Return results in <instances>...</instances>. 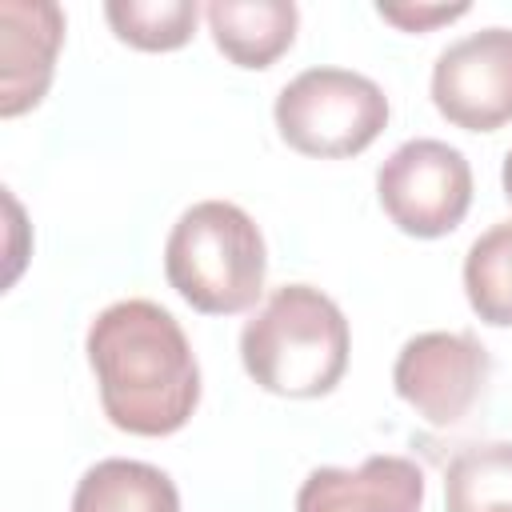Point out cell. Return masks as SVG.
I'll list each match as a JSON object with an SVG mask.
<instances>
[{
  "instance_id": "obj_1",
  "label": "cell",
  "mask_w": 512,
  "mask_h": 512,
  "mask_svg": "<svg viewBox=\"0 0 512 512\" xmlns=\"http://www.w3.org/2000/svg\"><path fill=\"white\" fill-rule=\"evenodd\" d=\"M88 364L104 416L132 436H172L200 404V368L176 316L152 300H116L88 324Z\"/></svg>"
},
{
  "instance_id": "obj_2",
  "label": "cell",
  "mask_w": 512,
  "mask_h": 512,
  "mask_svg": "<svg viewBox=\"0 0 512 512\" xmlns=\"http://www.w3.org/2000/svg\"><path fill=\"white\" fill-rule=\"evenodd\" d=\"M348 320L312 284L276 288L240 332V360L256 388L288 400L328 396L348 368Z\"/></svg>"
},
{
  "instance_id": "obj_3",
  "label": "cell",
  "mask_w": 512,
  "mask_h": 512,
  "mask_svg": "<svg viewBox=\"0 0 512 512\" xmlns=\"http://www.w3.org/2000/svg\"><path fill=\"white\" fill-rule=\"evenodd\" d=\"M268 252L256 220L228 200H200L180 212L164 244V276L204 316L248 312L264 292Z\"/></svg>"
},
{
  "instance_id": "obj_4",
  "label": "cell",
  "mask_w": 512,
  "mask_h": 512,
  "mask_svg": "<svg viewBox=\"0 0 512 512\" xmlns=\"http://www.w3.org/2000/svg\"><path fill=\"white\" fill-rule=\"evenodd\" d=\"M384 124V88L352 68H304L276 96V128L300 156H356L384 132Z\"/></svg>"
},
{
  "instance_id": "obj_5",
  "label": "cell",
  "mask_w": 512,
  "mask_h": 512,
  "mask_svg": "<svg viewBox=\"0 0 512 512\" xmlns=\"http://www.w3.org/2000/svg\"><path fill=\"white\" fill-rule=\"evenodd\" d=\"M376 196L384 216L420 240L460 228L472 204V168L460 148L416 136L400 144L376 172Z\"/></svg>"
},
{
  "instance_id": "obj_6",
  "label": "cell",
  "mask_w": 512,
  "mask_h": 512,
  "mask_svg": "<svg viewBox=\"0 0 512 512\" xmlns=\"http://www.w3.org/2000/svg\"><path fill=\"white\" fill-rule=\"evenodd\" d=\"M488 372L492 356L472 332H420L400 348L392 384L424 424L452 428L480 400Z\"/></svg>"
},
{
  "instance_id": "obj_7",
  "label": "cell",
  "mask_w": 512,
  "mask_h": 512,
  "mask_svg": "<svg viewBox=\"0 0 512 512\" xmlns=\"http://www.w3.org/2000/svg\"><path fill=\"white\" fill-rule=\"evenodd\" d=\"M432 104L464 132H496L512 120V28H480L448 44L432 64Z\"/></svg>"
},
{
  "instance_id": "obj_8",
  "label": "cell",
  "mask_w": 512,
  "mask_h": 512,
  "mask_svg": "<svg viewBox=\"0 0 512 512\" xmlns=\"http://www.w3.org/2000/svg\"><path fill=\"white\" fill-rule=\"evenodd\" d=\"M60 44L64 12L52 0L0 4V116H20L44 100Z\"/></svg>"
},
{
  "instance_id": "obj_9",
  "label": "cell",
  "mask_w": 512,
  "mask_h": 512,
  "mask_svg": "<svg viewBox=\"0 0 512 512\" xmlns=\"http://www.w3.org/2000/svg\"><path fill=\"white\" fill-rule=\"evenodd\" d=\"M424 472L408 456H368L356 468H316L296 492V512H420Z\"/></svg>"
},
{
  "instance_id": "obj_10",
  "label": "cell",
  "mask_w": 512,
  "mask_h": 512,
  "mask_svg": "<svg viewBox=\"0 0 512 512\" xmlns=\"http://www.w3.org/2000/svg\"><path fill=\"white\" fill-rule=\"evenodd\" d=\"M216 48L236 68H272L296 40L292 0H212L204 8Z\"/></svg>"
},
{
  "instance_id": "obj_11",
  "label": "cell",
  "mask_w": 512,
  "mask_h": 512,
  "mask_svg": "<svg viewBox=\"0 0 512 512\" xmlns=\"http://www.w3.org/2000/svg\"><path fill=\"white\" fill-rule=\"evenodd\" d=\"M72 512H180V492L164 468L112 456L80 476Z\"/></svg>"
},
{
  "instance_id": "obj_12",
  "label": "cell",
  "mask_w": 512,
  "mask_h": 512,
  "mask_svg": "<svg viewBox=\"0 0 512 512\" xmlns=\"http://www.w3.org/2000/svg\"><path fill=\"white\" fill-rule=\"evenodd\" d=\"M448 512H512V440L468 444L444 472Z\"/></svg>"
},
{
  "instance_id": "obj_13",
  "label": "cell",
  "mask_w": 512,
  "mask_h": 512,
  "mask_svg": "<svg viewBox=\"0 0 512 512\" xmlns=\"http://www.w3.org/2000/svg\"><path fill=\"white\" fill-rule=\"evenodd\" d=\"M464 292L492 328H512V220L492 224L464 256Z\"/></svg>"
},
{
  "instance_id": "obj_14",
  "label": "cell",
  "mask_w": 512,
  "mask_h": 512,
  "mask_svg": "<svg viewBox=\"0 0 512 512\" xmlns=\"http://www.w3.org/2000/svg\"><path fill=\"white\" fill-rule=\"evenodd\" d=\"M104 16L116 40L140 52H172L192 40L200 8L192 0H112L104 4Z\"/></svg>"
},
{
  "instance_id": "obj_15",
  "label": "cell",
  "mask_w": 512,
  "mask_h": 512,
  "mask_svg": "<svg viewBox=\"0 0 512 512\" xmlns=\"http://www.w3.org/2000/svg\"><path fill=\"white\" fill-rule=\"evenodd\" d=\"M388 24H396V28H404V32H428V28H436V24H448V20H460L464 12H468V4H436V8H428V4H380L376 8Z\"/></svg>"
},
{
  "instance_id": "obj_16",
  "label": "cell",
  "mask_w": 512,
  "mask_h": 512,
  "mask_svg": "<svg viewBox=\"0 0 512 512\" xmlns=\"http://www.w3.org/2000/svg\"><path fill=\"white\" fill-rule=\"evenodd\" d=\"M500 180H504V196L512 200V152L504 156V172H500Z\"/></svg>"
}]
</instances>
